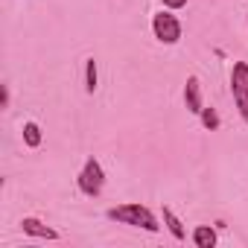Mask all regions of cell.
Returning a JSON list of instances; mask_svg holds the SVG:
<instances>
[{
  "label": "cell",
  "instance_id": "obj_1",
  "mask_svg": "<svg viewBox=\"0 0 248 248\" xmlns=\"http://www.w3.org/2000/svg\"><path fill=\"white\" fill-rule=\"evenodd\" d=\"M105 216L111 222H120V225H132V228H140V231H149V233H158L161 231V222L158 216L140 204V202H129V204H117V207H108Z\"/></svg>",
  "mask_w": 248,
  "mask_h": 248
},
{
  "label": "cell",
  "instance_id": "obj_2",
  "mask_svg": "<svg viewBox=\"0 0 248 248\" xmlns=\"http://www.w3.org/2000/svg\"><path fill=\"white\" fill-rule=\"evenodd\" d=\"M76 187H79V193L88 196V199H96V196L102 193V187H105V170H102V164H99L96 158H88V161L82 164V170H79V175H76Z\"/></svg>",
  "mask_w": 248,
  "mask_h": 248
},
{
  "label": "cell",
  "instance_id": "obj_3",
  "mask_svg": "<svg viewBox=\"0 0 248 248\" xmlns=\"http://www.w3.org/2000/svg\"><path fill=\"white\" fill-rule=\"evenodd\" d=\"M231 93H233L242 123L248 126V64L245 62H233L231 67Z\"/></svg>",
  "mask_w": 248,
  "mask_h": 248
},
{
  "label": "cell",
  "instance_id": "obj_4",
  "mask_svg": "<svg viewBox=\"0 0 248 248\" xmlns=\"http://www.w3.org/2000/svg\"><path fill=\"white\" fill-rule=\"evenodd\" d=\"M152 32H155V38H158L161 44L172 47V44L181 41V21L172 15V9L158 12V15H152Z\"/></svg>",
  "mask_w": 248,
  "mask_h": 248
},
{
  "label": "cell",
  "instance_id": "obj_5",
  "mask_svg": "<svg viewBox=\"0 0 248 248\" xmlns=\"http://www.w3.org/2000/svg\"><path fill=\"white\" fill-rule=\"evenodd\" d=\"M21 231H24L27 236H32V239H50V242L59 239V231L50 228V225H44V222L35 219V216H24V219H21Z\"/></svg>",
  "mask_w": 248,
  "mask_h": 248
},
{
  "label": "cell",
  "instance_id": "obj_6",
  "mask_svg": "<svg viewBox=\"0 0 248 248\" xmlns=\"http://www.w3.org/2000/svg\"><path fill=\"white\" fill-rule=\"evenodd\" d=\"M184 105H187L190 114H202L204 99H202V82H199V76L187 79V85H184Z\"/></svg>",
  "mask_w": 248,
  "mask_h": 248
},
{
  "label": "cell",
  "instance_id": "obj_7",
  "mask_svg": "<svg viewBox=\"0 0 248 248\" xmlns=\"http://www.w3.org/2000/svg\"><path fill=\"white\" fill-rule=\"evenodd\" d=\"M161 216H164V225H167V231L172 233V239H178V242H184V239H187V231H184V222H181V219L175 216V210L164 204V210H161Z\"/></svg>",
  "mask_w": 248,
  "mask_h": 248
},
{
  "label": "cell",
  "instance_id": "obj_8",
  "mask_svg": "<svg viewBox=\"0 0 248 248\" xmlns=\"http://www.w3.org/2000/svg\"><path fill=\"white\" fill-rule=\"evenodd\" d=\"M190 239H193L196 248H213L216 245V231L210 225H196L193 233H190Z\"/></svg>",
  "mask_w": 248,
  "mask_h": 248
},
{
  "label": "cell",
  "instance_id": "obj_9",
  "mask_svg": "<svg viewBox=\"0 0 248 248\" xmlns=\"http://www.w3.org/2000/svg\"><path fill=\"white\" fill-rule=\"evenodd\" d=\"M41 140H44V135H41V126H38V123H35V120L24 123V143H27L30 149H38Z\"/></svg>",
  "mask_w": 248,
  "mask_h": 248
},
{
  "label": "cell",
  "instance_id": "obj_10",
  "mask_svg": "<svg viewBox=\"0 0 248 248\" xmlns=\"http://www.w3.org/2000/svg\"><path fill=\"white\" fill-rule=\"evenodd\" d=\"M199 120H202V126H204L207 132H216V129L222 126V117H219V111H216L213 105H204L202 114H199Z\"/></svg>",
  "mask_w": 248,
  "mask_h": 248
},
{
  "label": "cell",
  "instance_id": "obj_11",
  "mask_svg": "<svg viewBox=\"0 0 248 248\" xmlns=\"http://www.w3.org/2000/svg\"><path fill=\"white\" fill-rule=\"evenodd\" d=\"M99 88V73H96V59H85V91L93 93Z\"/></svg>",
  "mask_w": 248,
  "mask_h": 248
},
{
  "label": "cell",
  "instance_id": "obj_12",
  "mask_svg": "<svg viewBox=\"0 0 248 248\" xmlns=\"http://www.w3.org/2000/svg\"><path fill=\"white\" fill-rule=\"evenodd\" d=\"M9 102H12V91H9V85H0V108H9Z\"/></svg>",
  "mask_w": 248,
  "mask_h": 248
},
{
  "label": "cell",
  "instance_id": "obj_13",
  "mask_svg": "<svg viewBox=\"0 0 248 248\" xmlns=\"http://www.w3.org/2000/svg\"><path fill=\"white\" fill-rule=\"evenodd\" d=\"M161 3H164V9H172L175 12V9H184L187 6V0H161Z\"/></svg>",
  "mask_w": 248,
  "mask_h": 248
}]
</instances>
